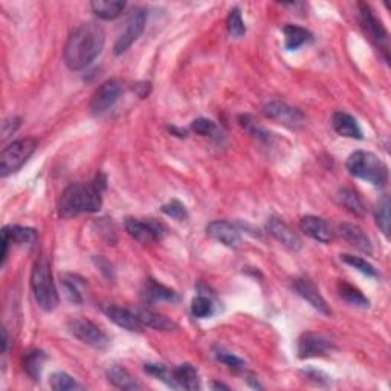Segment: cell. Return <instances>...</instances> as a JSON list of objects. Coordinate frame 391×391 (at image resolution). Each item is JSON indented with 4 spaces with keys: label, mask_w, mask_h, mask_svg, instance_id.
Instances as JSON below:
<instances>
[{
    "label": "cell",
    "mask_w": 391,
    "mask_h": 391,
    "mask_svg": "<svg viewBox=\"0 0 391 391\" xmlns=\"http://www.w3.org/2000/svg\"><path fill=\"white\" fill-rule=\"evenodd\" d=\"M106 34L98 24L87 21L71 33L64 46V63L71 71H81L89 66L104 48Z\"/></svg>",
    "instance_id": "1"
},
{
    "label": "cell",
    "mask_w": 391,
    "mask_h": 391,
    "mask_svg": "<svg viewBox=\"0 0 391 391\" xmlns=\"http://www.w3.org/2000/svg\"><path fill=\"white\" fill-rule=\"evenodd\" d=\"M106 188L104 176H97L92 182L72 183L63 191L60 199V214L73 217L81 212H97L102 205V190Z\"/></svg>",
    "instance_id": "2"
},
{
    "label": "cell",
    "mask_w": 391,
    "mask_h": 391,
    "mask_svg": "<svg viewBox=\"0 0 391 391\" xmlns=\"http://www.w3.org/2000/svg\"><path fill=\"white\" fill-rule=\"evenodd\" d=\"M347 170L352 176L374 187H383L388 181V168L381 158L370 152H355L347 159Z\"/></svg>",
    "instance_id": "3"
},
{
    "label": "cell",
    "mask_w": 391,
    "mask_h": 391,
    "mask_svg": "<svg viewBox=\"0 0 391 391\" xmlns=\"http://www.w3.org/2000/svg\"><path fill=\"white\" fill-rule=\"evenodd\" d=\"M31 287L34 298L43 311H54L58 306V292L51 272V264L45 257H40L34 263L31 274Z\"/></svg>",
    "instance_id": "4"
},
{
    "label": "cell",
    "mask_w": 391,
    "mask_h": 391,
    "mask_svg": "<svg viewBox=\"0 0 391 391\" xmlns=\"http://www.w3.org/2000/svg\"><path fill=\"white\" fill-rule=\"evenodd\" d=\"M37 149V141L34 138H24L19 141L11 143L5 147L2 154H0V174L6 178L26 164V161L31 158V154Z\"/></svg>",
    "instance_id": "5"
},
{
    "label": "cell",
    "mask_w": 391,
    "mask_h": 391,
    "mask_svg": "<svg viewBox=\"0 0 391 391\" xmlns=\"http://www.w3.org/2000/svg\"><path fill=\"white\" fill-rule=\"evenodd\" d=\"M147 24V11L143 8H136L131 11L127 21H125L124 31L118 37L113 46V53L116 55L124 54L134 43L141 37Z\"/></svg>",
    "instance_id": "6"
},
{
    "label": "cell",
    "mask_w": 391,
    "mask_h": 391,
    "mask_svg": "<svg viewBox=\"0 0 391 391\" xmlns=\"http://www.w3.org/2000/svg\"><path fill=\"white\" fill-rule=\"evenodd\" d=\"M71 334L80 339L81 343L93 347V349H106L109 345V336L102 331L97 324L86 318H72L68 322Z\"/></svg>",
    "instance_id": "7"
},
{
    "label": "cell",
    "mask_w": 391,
    "mask_h": 391,
    "mask_svg": "<svg viewBox=\"0 0 391 391\" xmlns=\"http://www.w3.org/2000/svg\"><path fill=\"white\" fill-rule=\"evenodd\" d=\"M121 93L122 83L120 80H109L106 83H102L98 89L95 91L91 100V112L93 115L106 113L109 109L115 106V102L121 97Z\"/></svg>",
    "instance_id": "8"
},
{
    "label": "cell",
    "mask_w": 391,
    "mask_h": 391,
    "mask_svg": "<svg viewBox=\"0 0 391 391\" xmlns=\"http://www.w3.org/2000/svg\"><path fill=\"white\" fill-rule=\"evenodd\" d=\"M359 16H361V25H363L365 34L368 35L376 46L382 51H388V34L385 28L382 26L381 20L374 16L372 8L365 3H359Z\"/></svg>",
    "instance_id": "9"
},
{
    "label": "cell",
    "mask_w": 391,
    "mask_h": 391,
    "mask_svg": "<svg viewBox=\"0 0 391 391\" xmlns=\"http://www.w3.org/2000/svg\"><path fill=\"white\" fill-rule=\"evenodd\" d=\"M263 113L266 115L269 120H274L278 124H283L284 127L289 129H298L300 125L304 122V116L298 109H295L286 102L282 101H271L263 107Z\"/></svg>",
    "instance_id": "10"
},
{
    "label": "cell",
    "mask_w": 391,
    "mask_h": 391,
    "mask_svg": "<svg viewBox=\"0 0 391 391\" xmlns=\"http://www.w3.org/2000/svg\"><path fill=\"white\" fill-rule=\"evenodd\" d=\"M125 230L135 240L141 243H152L161 240L165 233V228L154 220H139L129 217L125 219Z\"/></svg>",
    "instance_id": "11"
},
{
    "label": "cell",
    "mask_w": 391,
    "mask_h": 391,
    "mask_svg": "<svg viewBox=\"0 0 391 391\" xmlns=\"http://www.w3.org/2000/svg\"><path fill=\"white\" fill-rule=\"evenodd\" d=\"M330 350H331V343L329 341V339L324 338L322 335L312 334V331L302 334L297 344V353H298V358L301 359L324 356Z\"/></svg>",
    "instance_id": "12"
},
{
    "label": "cell",
    "mask_w": 391,
    "mask_h": 391,
    "mask_svg": "<svg viewBox=\"0 0 391 391\" xmlns=\"http://www.w3.org/2000/svg\"><path fill=\"white\" fill-rule=\"evenodd\" d=\"M206 233L210 237L222 243L228 248H237L240 245V233L233 224L226 220H214L206 226Z\"/></svg>",
    "instance_id": "13"
},
{
    "label": "cell",
    "mask_w": 391,
    "mask_h": 391,
    "mask_svg": "<svg viewBox=\"0 0 391 391\" xmlns=\"http://www.w3.org/2000/svg\"><path fill=\"white\" fill-rule=\"evenodd\" d=\"M101 311L104 312V315L110 321H113L116 326H120L125 330L139 331L143 329V324L139 322L134 311H129V309H124L116 304H102Z\"/></svg>",
    "instance_id": "14"
},
{
    "label": "cell",
    "mask_w": 391,
    "mask_h": 391,
    "mask_svg": "<svg viewBox=\"0 0 391 391\" xmlns=\"http://www.w3.org/2000/svg\"><path fill=\"white\" fill-rule=\"evenodd\" d=\"M268 233L274 237L277 242L282 243L286 248H289L292 251L301 249V240L297 234L293 233L292 228L289 225H286L283 220H280L277 217H271L268 220L266 225Z\"/></svg>",
    "instance_id": "15"
},
{
    "label": "cell",
    "mask_w": 391,
    "mask_h": 391,
    "mask_svg": "<svg viewBox=\"0 0 391 391\" xmlns=\"http://www.w3.org/2000/svg\"><path fill=\"white\" fill-rule=\"evenodd\" d=\"M300 228L307 237H311L316 242L329 243L334 240V231H331V228L326 220L321 217H315V216L302 217L300 222Z\"/></svg>",
    "instance_id": "16"
},
{
    "label": "cell",
    "mask_w": 391,
    "mask_h": 391,
    "mask_svg": "<svg viewBox=\"0 0 391 391\" xmlns=\"http://www.w3.org/2000/svg\"><path fill=\"white\" fill-rule=\"evenodd\" d=\"M295 291L300 293V297L304 298L306 301L311 302V306H313L316 311H320L324 315H330L331 311L327 306V301L322 298V295L320 291L316 289V286L307 278H297L293 283Z\"/></svg>",
    "instance_id": "17"
},
{
    "label": "cell",
    "mask_w": 391,
    "mask_h": 391,
    "mask_svg": "<svg viewBox=\"0 0 391 391\" xmlns=\"http://www.w3.org/2000/svg\"><path fill=\"white\" fill-rule=\"evenodd\" d=\"M339 233H341L343 239L350 243L353 248H356L361 253L372 254L373 253V245L372 240L368 237L367 233L356 224H343L339 226Z\"/></svg>",
    "instance_id": "18"
},
{
    "label": "cell",
    "mask_w": 391,
    "mask_h": 391,
    "mask_svg": "<svg viewBox=\"0 0 391 391\" xmlns=\"http://www.w3.org/2000/svg\"><path fill=\"white\" fill-rule=\"evenodd\" d=\"M141 298L149 302V304H153V302H159V301H176L178 300V293H176L173 289L170 287L158 283L156 280H147L143 291H141Z\"/></svg>",
    "instance_id": "19"
},
{
    "label": "cell",
    "mask_w": 391,
    "mask_h": 391,
    "mask_svg": "<svg viewBox=\"0 0 391 391\" xmlns=\"http://www.w3.org/2000/svg\"><path fill=\"white\" fill-rule=\"evenodd\" d=\"M134 312H135L136 318L139 320V322L143 324V326L156 329V330H162V331H170V330H174L176 327H178L174 321H172L170 318H167V316L161 315L158 312L150 311V309L138 307V309H135Z\"/></svg>",
    "instance_id": "20"
},
{
    "label": "cell",
    "mask_w": 391,
    "mask_h": 391,
    "mask_svg": "<svg viewBox=\"0 0 391 391\" xmlns=\"http://www.w3.org/2000/svg\"><path fill=\"white\" fill-rule=\"evenodd\" d=\"M172 374H173L174 387H181L191 391L201 388V379H199V374L194 365L181 364L173 368Z\"/></svg>",
    "instance_id": "21"
},
{
    "label": "cell",
    "mask_w": 391,
    "mask_h": 391,
    "mask_svg": "<svg viewBox=\"0 0 391 391\" xmlns=\"http://www.w3.org/2000/svg\"><path fill=\"white\" fill-rule=\"evenodd\" d=\"M331 124H334V129L338 135L352 139L363 138V130H361L358 121L349 113L336 112L331 118Z\"/></svg>",
    "instance_id": "22"
},
{
    "label": "cell",
    "mask_w": 391,
    "mask_h": 391,
    "mask_svg": "<svg viewBox=\"0 0 391 391\" xmlns=\"http://www.w3.org/2000/svg\"><path fill=\"white\" fill-rule=\"evenodd\" d=\"M106 376H107V381L120 390H139L141 388V383L136 381V378H134V376H131L121 365L109 367Z\"/></svg>",
    "instance_id": "23"
},
{
    "label": "cell",
    "mask_w": 391,
    "mask_h": 391,
    "mask_svg": "<svg viewBox=\"0 0 391 391\" xmlns=\"http://www.w3.org/2000/svg\"><path fill=\"white\" fill-rule=\"evenodd\" d=\"M92 11L102 20H113L121 16L125 8L124 0H95L91 3Z\"/></svg>",
    "instance_id": "24"
},
{
    "label": "cell",
    "mask_w": 391,
    "mask_h": 391,
    "mask_svg": "<svg viewBox=\"0 0 391 391\" xmlns=\"http://www.w3.org/2000/svg\"><path fill=\"white\" fill-rule=\"evenodd\" d=\"M283 33H284V46L289 51H297L302 45H306L307 42L312 40V34L309 33L306 28H301L297 25H286Z\"/></svg>",
    "instance_id": "25"
},
{
    "label": "cell",
    "mask_w": 391,
    "mask_h": 391,
    "mask_svg": "<svg viewBox=\"0 0 391 391\" xmlns=\"http://www.w3.org/2000/svg\"><path fill=\"white\" fill-rule=\"evenodd\" d=\"M37 237V231L33 228L20 226V225H10L5 226L2 231V239L8 240L11 243H20V245H28L33 243Z\"/></svg>",
    "instance_id": "26"
},
{
    "label": "cell",
    "mask_w": 391,
    "mask_h": 391,
    "mask_svg": "<svg viewBox=\"0 0 391 391\" xmlns=\"http://www.w3.org/2000/svg\"><path fill=\"white\" fill-rule=\"evenodd\" d=\"M338 289H339V295H341V298H344L352 306L365 309V307H368V304H370V301L365 298V295L355 286H352V284L345 283V282H341L338 284Z\"/></svg>",
    "instance_id": "27"
},
{
    "label": "cell",
    "mask_w": 391,
    "mask_h": 391,
    "mask_svg": "<svg viewBox=\"0 0 391 391\" xmlns=\"http://www.w3.org/2000/svg\"><path fill=\"white\" fill-rule=\"evenodd\" d=\"M45 361H46V356L42 350H33L25 356V359H24L25 370H26L29 378H31L33 381L40 379L42 368H43V364H45Z\"/></svg>",
    "instance_id": "28"
},
{
    "label": "cell",
    "mask_w": 391,
    "mask_h": 391,
    "mask_svg": "<svg viewBox=\"0 0 391 391\" xmlns=\"http://www.w3.org/2000/svg\"><path fill=\"white\" fill-rule=\"evenodd\" d=\"M376 224H378L379 230L383 233L385 237L390 235V197L383 196L378 206H376Z\"/></svg>",
    "instance_id": "29"
},
{
    "label": "cell",
    "mask_w": 391,
    "mask_h": 391,
    "mask_svg": "<svg viewBox=\"0 0 391 391\" xmlns=\"http://www.w3.org/2000/svg\"><path fill=\"white\" fill-rule=\"evenodd\" d=\"M51 388L55 391H72V390H83V385L64 372H57L51 376Z\"/></svg>",
    "instance_id": "30"
},
{
    "label": "cell",
    "mask_w": 391,
    "mask_h": 391,
    "mask_svg": "<svg viewBox=\"0 0 391 391\" xmlns=\"http://www.w3.org/2000/svg\"><path fill=\"white\" fill-rule=\"evenodd\" d=\"M339 199H341V203L345 206V208H349L352 212L359 214V216H363L364 211H365L364 203L359 199V196L355 193V191L349 190V188H344V190H341V193H339Z\"/></svg>",
    "instance_id": "31"
},
{
    "label": "cell",
    "mask_w": 391,
    "mask_h": 391,
    "mask_svg": "<svg viewBox=\"0 0 391 391\" xmlns=\"http://www.w3.org/2000/svg\"><path fill=\"white\" fill-rule=\"evenodd\" d=\"M341 260L345 264H349V266L355 268L356 271L361 272V274H364L367 277H376V275H378V274H376V269H374L373 264L368 263L367 260H364V258L350 255V254H343L341 255Z\"/></svg>",
    "instance_id": "32"
},
{
    "label": "cell",
    "mask_w": 391,
    "mask_h": 391,
    "mask_svg": "<svg viewBox=\"0 0 391 391\" xmlns=\"http://www.w3.org/2000/svg\"><path fill=\"white\" fill-rule=\"evenodd\" d=\"M226 28H228V34L234 37V39H239V37L245 35L246 28H245V24H243L240 10L237 8L231 10L230 16H228L226 19Z\"/></svg>",
    "instance_id": "33"
},
{
    "label": "cell",
    "mask_w": 391,
    "mask_h": 391,
    "mask_svg": "<svg viewBox=\"0 0 391 391\" xmlns=\"http://www.w3.org/2000/svg\"><path fill=\"white\" fill-rule=\"evenodd\" d=\"M191 312L196 316V318H206L212 313V302L206 297H196L191 302Z\"/></svg>",
    "instance_id": "34"
},
{
    "label": "cell",
    "mask_w": 391,
    "mask_h": 391,
    "mask_svg": "<svg viewBox=\"0 0 391 391\" xmlns=\"http://www.w3.org/2000/svg\"><path fill=\"white\" fill-rule=\"evenodd\" d=\"M162 212L167 214L168 217L176 219V220H185L188 217L187 208L179 201H172V202L165 203L164 206H162Z\"/></svg>",
    "instance_id": "35"
},
{
    "label": "cell",
    "mask_w": 391,
    "mask_h": 391,
    "mask_svg": "<svg viewBox=\"0 0 391 391\" xmlns=\"http://www.w3.org/2000/svg\"><path fill=\"white\" fill-rule=\"evenodd\" d=\"M145 372L154 376V378H158L161 381L167 382L168 385H173L174 387V382H173V374L172 370H168L165 365H159V364H145Z\"/></svg>",
    "instance_id": "36"
},
{
    "label": "cell",
    "mask_w": 391,
    "mask_h": 391,
    "mask_svg": "<svg viewBox=\"0 0 391 391\" xmlns=\"http://www.w3.org/2000/svg\"><path fill=\"white\" fill-rule=\"evenodd\" d=\"M63 287L66 292V297H68L72 302H81L83 297H81V292L78 289V284L73 277H64L63 278Z\"/></svg>",
    "instance_id": "37"
},
{
    "label": "cell",
    "mask_w": 391,
    "mask_h": 391,
    "mask_svg": "<svg viewBox=\"0 0 391 391\" xmlns=\"http://www.w3.org/2000/svg\"><path fill=\"white\" fill-rule=\"evenodd\" d=\"M191 129H193L196 134L206 136L211 135L214 130H216V124H214L211 120H206V118H197V120L193 121L191 124Z\"/></svg>",
    "instance_id": "38"
},
{
    "label": "cell",
    "mask_w": 391,
    "mask_h": 391,
    "mask_svg": "<svg viewBox=\"0 0 391 391\" xmlns=\"http://www.w3.org/2000/svg\"><path fill=\"white\" fill-rule=\"evenodd\" d=\"M217 359L220 361V363L226 364L228 367H233V368H242L243 367V361L240 358L235 356V355H233V353H228V352L220 350L217 353Z\"/></svg>",
    "instance_id": "39"
},
{
    "label": "cell",
    "mask_w": 391,
    "mask_h": 391,
    "mask_svg": "<svg viewBox=\"0 0 391 391\" xmlns=\"http://www.w3.org/2000/svg\"><path fill=\"white\" fill-rule=\"evenodd\" d=\"M19 125H20V118L11 116V118H8V120H5V122H3V129H2L3 138H8L10 135H12L14 131L17 130Z\"/></svg>",
    "instance_id": "40"
},
{
    "label": "cell",
    "mask_w": 391,
    "mask_h": 391,
    "mask_svg": "<svg viewBox=\"0 0 391 391\" xmlns=\"http://www.w3.org/2000/svg\"><path fill=\"white\" fill-rule=\"evenodd\" d=\"M2 352L6 350V345H8V335H6V329H2Z\"/></svg>",
    "instance_id": "41"
},
{
    "label": "cell",
    "mask_w": 391,
    "mask_h": 391,
    "mask_svg": "<svg viewBox=\"0 0 391 391\" xmlns=\"http://www.w3.org/2000/svg\"><path fill=\"white\" fill-rule=\"evenodd\" d=\"M211 387H212V388H224V390H228V387L224 385V383H212Z\"/></svg>",
    "instance_id": "42"
}]
</instances>
